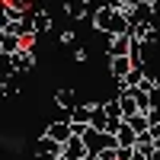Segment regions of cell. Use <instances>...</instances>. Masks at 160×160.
I'll list each match as a JSON object with an SVG mask.
<instances>
[{"instance_id":"cell-1","label":"cell","mask_w":160,"mask_h":160,"mask_svg":"<svg viewBox=\"0 0 160 160\" xmlns=\"http://www.w3.org/2000/svg\"><path fill=\"white\" fill-rule=\"evenodd\" d=\"M83 144H87V151L90 154H99L102 148H115V135L112 131H106V128H87L83 131Z\"/></svg>"},{"instance_id":"cell-2","label":"cell","mask_w":160,"mask_h":160,"mask_svg":"<svg viewBox=\"0 0 160 160\" xmlns=\"http://www.w3.org/2000/svg\"><path fill=\"white\" fill-rule=\"evenodd\" d=\"M10 61V71H16V74H26V71H32L35 68V48H16L13 55H7Z\"/></svg>"},{"instance_id":"cell-3","label":"cell","mask_w":160,"mask_h":160,"mask_svg":"<svg viewBox=\"0 0 160 160\" xmlns=\"http://www.w3.org/2000/svg\"><path fill=\"white\" fill-rule=\"evenodd\" d=\"M131 38H138V42H148V45H154L157 42V26L154 22H131V32H128Z\"/></svg>"},{"instance_id":"cell-4","label":"cell","mask_w":160,"mask_h":160,"mask_svg":"<svg viewBox=\"0 0 160 160\" xmlns=\"http://www.w3.org/2000/svg\"><path fill=\"white\" fill-rule=\"evenodd\" d=\"M93 0H68L64 3V13H68V19H90L93 16Z\"/></svg>"},{"instance_id":"cell-5","label":"cell","mask_w":160,"mask_h":160,"mask_svg":"<svg viewBox=\"0 0 160 160\" xmlns=\"http://www.w3.org/2000/svg\"><path fill=\"white\" fill-rule=\"evenodd\" d=\"M128 48H131V35H109V45H106V51H109V58H122L128 55Z\"/></svg>"},{"instance_id":"cell-6","label":"cell","mask_w":160,"mask_h":160,"mask_svg":"<svg viewBox=\"0 0 160 160\" xmlns=\"http://www.w3.org/2000/svg\"><path fill=\"white\" fill-rule=\"evenodd\" d=\"M90 151H87V144H83V138H77V135H71L68 141H64V157L68 160H83Z\"/></svg>"},{"instance_id":"cell-7","label":"cell","mask_w":160,"mask_h":160,"mask_svg":"<svg viewBox=\"0 0 160 160\" xmlns=\"http://www.w3.org/2000/svg\"><path fill=\"white\" fill-rule=\"evenodd\" d=\"M135 141H138V131L122 118V125H118V131H115V148H135Z\"/></svg>"},{"instance_id":"cell-8","label":"cell","mask_w":160,"mask_h":160,"mask_svg":"<svg viewBox=\"0 0 160 160\" xmlns=\"http://www.w3.org/2000/svg\"><path fill=\"white\" fill-rule=\"evenodd\" d=\"M131 68H135V64H131V58H128V55H122V58H109V74H112L115 80H122Z\"/></svg>"},{"instance_id":"cell-9","label":"cell","mask_w":160,"mask_h":160,"mask_svg":"<svg viewBox=\"0 0 160 160\" xmlns=\"http://www.w3.org/2000/svg\"><path fill=\"white\" fill-rule=\"evenodd\" d=\"M45 135H48V138H55V141H61V144H64V141H68V138H71V118H68V122H51V125L45 128Z\"/></svg>"},{"instance_id":"cell-10","label":"cell","mask_w":160,"mask_h":160,"mask_svg":"<svg viewBox=\"0 0 160 160\" xmlns=\"http://www.w3.org/2000/svg\"><path fill=\"white\" fill-rule=\"evenodd\" d=\"M29 19H32V29H35V35H45V32L51 29V16H48L45 10H35Z\"/></svg>"},{"instance_id":"cell-11","label":"cell","mask_w":160,"mask_h":160,"mask_svg":"<svg viewBox=\"0 0 160 160\" xmlns=\"http://www.w3.org/2000/svg\"><path fill=\"white\" fill-rule=\"evenodd\" d=\"M128 58H131V64H144V61H148V42H138V38H131Z\"/></svg>"},{"instance_id":"cell-12","label":"cell","mask_w":160,"mask_h":160,"mask_svg":"<svg viewBox=\"0 0 160 160\" xmlns=\"http://www.w3.org/2000/svg\"><path fill=\"white\" fill-rule=\"evenodd\" d=\"M16 93H19V74H16V71H10V77L3 80V83H0V96L13 99Z\"/></svg>"},{"instance_id":"cell-13","label":"cell","mask_w":160,"mask_h":160,"mask_svg":"<svg viewBox=\"0 0 160 160\" xmlns=\"http://www.w3.org/2000/svg\"><path fill=\"white\" fill-rule=\"evenodd\" d=\"M16 48H22V38L13 35V32H0V51L3 55H13Z\"/></svg>"},{"instance_id":"cell-14","label":"cell","mask_w":160,"mask_h":160,"mask_svg":"<svg viewBox=\"0 0 160 160\" xmlns=\"http://www.w3.org/2000/svg\"><path fill=\"white\" fill-rule=\"evenodd\" d=\"M55 102L61 106V109H74V106H77V96H74L71 87H61V90L55 93Z\"/></svg>"},{"instance_id":"cell-15","label":"cell","mask_w":160,"mask_h":160,"mask_svg":"<svg viewBox=\"0 0 160 160\" xmlns=\"http://www.w3.org/2000/svg\"><path fill=\"white\" fill-rule=\"evenodd\" d=\"M118 102H122V115L128 118L131 112H138V99H135V93L125 90V93H118Z\"/></svg>"},{"instance_id":"cell-16","label":"cell","mask_w":160,"mask_h":160,"mask_svg":"<svg viewBox=\"0 0 160 160\" xmlns=\"http://www.w3.org/2000/svg\"><path fill=\"white\" fill-rule=\"evenodd\" d=\"M125 122H128L131 128H135L138 135H141V131H148V128H151V122H148V112H131V115L125 118Z\"/></svg>"},{"instance_id":"cell-17","label":"cell","mask_w":160,"mask_h":160,"mask_svg":"<svg viewBox=\"0 0 160 160\" xmlns=\"http://www.w3.org/2000/svg\"><path fill=\"white\" fill-rule=\"evenodd\" d=\"M90 115H93V106L77 102L74 109H71V122H83V125H90Z\"/></svg>"},{"instance_id":"cell-18","label":"cell","mask_w":160,"mask_h":160,"mask_svg":"<svg viewBox=\"0 0 160 160\" xmlns=\"http://www.w3.org/2000/svg\"><path fill=\"white\" fill-rule=\"evenodd\" d=\"M90 125H93V128H106V125H109V115H106V109H102L99 102L93 106V115H90Z\"/></svg>"},{"instance_id":"cell-19","label":"cell","mask_w":160,"mask_h":160,"mask_svg":"<svg viewBox=\"0 0 160 160\" xmlns=\"http://www.w3.org/2000/svg\"><path fill=\"white\" fill-rule=\"evenodd\" d=\"M102 109H106V115H109V118H125V115H122V102H118V96L106 99V102H102Z\"/></svg>"},{"instance_id":"cell-20","label":"cell","mask_w":160,"mask_h":160,"mask_svg":"<svg viewBox=\"0 0 160 160\" xmlns=\"http://www.w3.org/2000/svg\"><path fill=\"white\" fill-rule=\"evenodd\" d=\"M138 0H109V7H115V10H122V13H128L131 7H135Z\"/></svg>"},{"instance_id":"cell-21","label":"cell","mask_w":160,"mask_h":160,"mask_svg":"<svg viewBox=\"0 0 160 160\" xmlns=\"http://www.w3.org/2000/svg\"><path fill=\"white\" fill-rule=\"evenodd\" d=\"M99 160H118V154H115V148H102L99 154H96Z\"/></svg>"},{"instance_id":"cell-22","label":"cell","mask_w":160,"mask_h":160,"mask_svg":"<svg viewBox=\"0 0 160 160\" xmlns=\"http://www.w3.org/2000/svg\"><path fill=\"white\" fill-rule=\"evenodd\" d=\"M61 42H64V45H74V42H77V32H74V29H64V32H61Z\"/></svg>"},{"instance_id":"cell-23","label":"cell","mask_w":160,"mask_h":160,"mask_svg":"<svg viewBox=\"0 0 160 160\" xmlns=\"http://www.w3.org/2000/svg\"><path fill=\"white\" fill-rule=\"evenodd\" d=\"M115 154H118V160H131L135 157V148H115Z\"/></svg>"},{"instance_id":"cell-24","label":"cell","mask_w":160,"mask_h":160,"mask_svg":"<svg viewBox=\"0 0 160 160\" xmlns=\"http://www.w3.org/2000/svg\"><path fill=\"white\" fill-rule=\"evenodd\" d=\"M148 122H151V125L160 122V109H148Z\"/></svg>"},{"instance_id":"cell-25","label":"cell","mask_w":160,"mask_h":160,"mask_svg":"<svg viewBox=\"0 0 160 160\" xmlns=\"http://www.w3.org/2000/svg\"><path fill=\"white\" fill-rule=\"evenodd\" d=\"M74 58H77V61H80V64H83V61H87V58H90V55H87V48H77V55H74Z\"/></svg>"},{"instance_id":"cell-26","label":"cell","mask_w":160,"mask_h":160,"mask_svg":"<svg viewBox=\"0 0 160 160\" xmlns=\"http://www.w3.org/2000/svg\"><path fill=\"white\" fill-rule=\"evenodd\" d=\"M151 138H160V122H154V125H151Z\"/></svg>"},{"instance_id":"cell-27","label":"cell","mask_w":160,"mask_h":160,"mask_svg":"<svg viewBox=\"0 0 160 160\" xmlns=\"http://www.w3.org/2000/svg\"><path fill=\"white\" fill-rule=\"evenodd\" d=\"M131 160H148V154H141V151L135 148V157H131Z\"/></svg>"},{"instance_id":"cell-28","label":"cell","mask_w":160,"mask_h":160,"mask_svg":"<svg viewBox=\"0 0 160 160\" xmlns=\"http://www.w3.org/2000/svg\"><path fill=\"white\" fill-rule=\"evenodd\" d=\"M154 3V16H160V0H151Z\"/></svg>"},{"instance_id":"cell-29","label":"cell","mask_w":160,"mask_h":160,"mask_svg":"<svg viewBox=\"0 0 160 160\" xmlns=\"http://www.w3.org/2000/svg\"><path fill=\"white\" fill-rule=\"evenodd\" d=\"M154 151H160V138H154Z\"/></svg>"},{"instance_id":"cell-30","label":"cell","mask_w":160,"mask_h":160,"mask_svg":"<svg viewBox=\"0 0 160 160\" xmlns=\"http://www.w3.org/2000/svg\"><path fill=\"white\" fill-rule=\"evenodd\" d=\"M0 61H7V55H3V51H0Z\"/></svg>"},{"instance_id":"cell-31","label":"cell","mask_w":160,"mask_h":160,"mask_svg":"<svg viewBox=\"0 0 160 160\" xmlns=\"http://www.w3.org/2000/svg\"><path fill=\"white\" fill-rule=\"evenodd\" d=\"M58 160H68V157H64V154H61V157H58Z\"/></svg>"}]
</instances>
